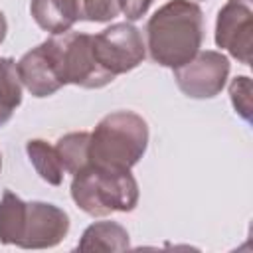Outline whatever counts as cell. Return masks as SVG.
I'll return each mask as SVG.
<instances>
[{"label": "cell", "mask_w": 253, "mask_h": 253, "mask_svg": "<svg viewBox=\"0 0 253 253\" xmlns=\"http://www.w3.org/2000/svg\"><path fill=\"white\" fill-rule=\"evenodd\" d=\"M71 198L89 215L132 211L138 204V184L130 170L101 168L89 162L73 174Z\"/></svg>", "instance_id": "obj_4"}, {"label": "cell", "mask_w": 253, "mask_h": 253, "mask_svg": "<svg viewBox=\"0 0 253 253\" xmlns=\"http://www.w3.org/2000/svg\"><path fill=\"white\" fill-rule=\"evenodd\" d=\"M22 103V81L12 57H0V126H4Z\"/></svg>", "instance_id": "obj_12"}, {"label": "cell", "mask_w": 253, "mask_h": 253, "mask_svg": "<svg viewBox=\"0 0 253 253\" xmlns=\"http://www.w3.org/2000/svg\"><path fill=\"white\" fill-rule=\"evenodd\" d=\"M55 59L57 75L63 85H79L85 89H101L115 81V75L105 71L93 51V36L81 32L53 34L45 40Z\"/></svg>", "instance_id": "obj_5"}, {"label": "cell", "mask_w": 253, "mask_h": 253, "mask_svg": "<svg viewBox=\"0 0 253 253\" xmlns=\"http://www.w3.org/2000/svg\"><path fill=\"white\" fill-rule=\"evenodd\" d=\"M231 103L235 107V113H239L245 121L251 117V81L249 77H235L229 85Z\"/></svg>", "instance_id": "obj_16"}, {"label": "cell", "mask_w": 253, "mask_h": 253, "mask_svg": "<svg viewBox=\"0 0 253 253\" xmlns=\"http://www.w3.org/2000/svg\"><path fill=\"white\" fill-rule=\"evenodd\" d=\"M32 18L49 34H63L81 20L79 0H32Z\"/></svg>", "instance_id": "obj_10"}, {"label": "cell", "mask_w": 253, "mask_h": 253, "mask_svg": "<svg viewBox=\"0 0 253 253\" xmlns=\"http://www.w3.org/2000/svg\"><path fill=\"white\" fill-rule=\"evenodd\" d=\"M148 144V125L132 111H115L89 132V162L101 168L130 170Z\"/></svg>", "instance_id": "obj_3"}, {"label": "cell", "mask_w": 253, "mask_h": 253, "mask_svg": "<svg viewBox=\"0 0 253 253\" xmlns=\"http://www.w3.org/2000/svg\"><path fill=\"white\" fill-rule=\"evenodd\" d=\"M16 69L22 85L34 97H49L63 87L47 42H42L40 45L24 53L20 61H16Z\"/></svg>", "instance_id": "obj_9"}, {"label": "cell", "mask_w": 253, "mask_h": 253, "mask_svg": "<svg viewBox=\"0 0 253 253\" xmlns=\"http://www.w3.org/2000/svg\"><path fill=\"white\" fill-rule=\"evenodd\" d=\"M229 75V59L213 49L198 51L188 63L174 69L178 89L192 99L215 97Z\"/></svg>", "instance_id": "obj_7"}, {"label": "cell", "mask_w": 253, "mask_h": 253, "mask_svg": "<svg viewBox=\"0 0 253 253\" xmlns=\"http://www.w3.org/2000/svg\"><path fill=\"white\" fill-rule=\"evenodd\" d=\"M26 152H28L30 162L34 164L36 172L40 174V178L43 182H47L51 186H59L61 184L65 170L61 166V160L57 156L55 146L47 144L42 138H34V140H28Z\"/></svg>", "instance_id": "obj_13"}, {"label": "cell", "mask_w": 253, "mask_h": 253, "mask_svg": "<svg viewBox=\"0 0 253 253\" xmlns=\"http://www.w3.org/2000/svg\"><path fill=\"white\" fill-rule=\"evenodd\" d=\"M204 42V14L192 0H170L146 24V49L158 65L180 67L188 63Z\"/></svg>", "instance_id": "obj_1"}, {"label": "cell", "mask_w": 253, "mask_h": 253, "mask_svg": "<svg viewBox=\"0 0 253 253\" xmlns=\"http://www.w3.org/2000/svg\"><path fill=\"white\" fill-rule=\"evenodd\" d=\"M69 231V215L53 204L24 202L4 190L0 200V243L24 249L55 247Z\"/></svg>", "instance_id": "obj_2"}, {"label": "cell", "mask_w": 253, "mask_h": 253, "mask_svg": "<svg viewBox=\"0 0 253 253\" xmlns=\"http://www.w3.org/2000/svg\"><path fill=\"white\" fill-rule=\"evenodd\" d=\"M93 51L101 67L117 77L144 61L146 43L138 28L128 22H119L93 36Z\"/></svg>", "instance_id": "obj_6"}, {"label": "cell", "mask_w": 253, "mask_h": 253, "mask_svg": "<svg viewBox=\"0 0 253 253\" xmlns=\"http://www.w3.org/2000/svg\"><path fill=\"white\" fill-rule=\"evenodd\" d=\"M152 2L154 0H123V14L130 22L140 20L148 12V8L152 6Z\"/></svg>", "instance_id": "obj_17"}, {"label": "cell", "mask_w": 253, "mask_h": 253, "mask_svg": "<svg viewBox=\"0 0 253 253\" xmlns=\"http://www.w3.org/2000/svg\"><path fill=\"white\" fill-rule=\"evenodd\" d=\"M79 251H125L128 249V233L115 221H97L89 225L77 243Z\"/></svg>", "instance_id": "obj_11"}, {"label": "cell", "mask_w": 253, "mask_h": 253, "mask_svg": "<svg viewBox=\"0 0 253 253\" xmlns=\"http://www.w3.org/2000/svg\"><path fill=\"white\" fill-rule=\"evenodd\" d=\"M81 20L109 22L123 12V0H79Z\"/></svg>", "instance_id": "obj_15"}, {"label": "cell", "mask_w": 253, "mask_h": 253, "mask_svg": "<svg viewBox=\"0 0 253 253\" xmlns=\"http://www.w3.org/2000/svg\"><path fill=\"white\" fill-rule=\"evenodd\" d=\"M215 43L243 65L251 63L253 49V10L251 0H227L217 14Z\"/></svg>", "instance_id": "obj_8"}, {"label": "cell", "mask_w": 253, "mask_h": 253, "mask_svg": "<svg viewBox=\"0 0 253 253\" xmlns=\"http://www.w3.org/2000/svg\"><path fill=\"white\" fill-rule=\"evenodd\" d=\"M6 30H8V24H6V18H4V14H2V10H0V43H2L4 38H6Z\"/></svg>", "instance_id": "obj_18"}, {"label": "cell", "mask_w": 253, "mask_h": 253, "mask_svg": "<svg viewBox=\"0 0 253 253\" xmlns=\"http://www.w3.org/2000/svg\"><path fill=\"white\" fill-rule=\"evenodd\" d=\"M0 168H2V156H0Z\"/></svg>", "instance_id": "obj_19"}, {"label": "cell", "mask_w": 253, "mask_h": 253, "mask_svg": "<svg viewBox=\"0 0 253 253\" xmlns=\"http://www.w3.org/2000/svg\"><path fill=\"white\" fill-rule=\"evenodd\" d=\"M61 166L67 174H77L89 164V132H69L55 144Z\"/></svg>", "instance_id": "obj_14"}]
</instances>
